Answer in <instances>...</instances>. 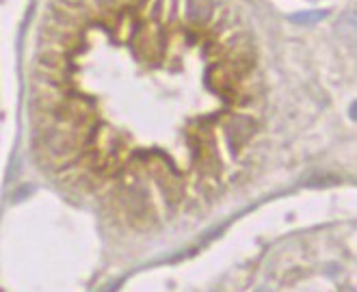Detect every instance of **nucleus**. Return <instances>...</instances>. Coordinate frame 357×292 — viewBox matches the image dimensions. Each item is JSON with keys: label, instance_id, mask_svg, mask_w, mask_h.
Instances as JSON below:
<instances>
[{"label": "nucleus", "instance_id": "1", "mask_svg": "<svg viewBox=\"0 0 357 292\" xmlns=\"http://www.w3.org/2000/svg\"><path fill=\"white\" fill-rule=\"evenodd\" d=\"M213 17V0H186V20L188 24L202 26Z\"/></svg>", "mask_w": 357, "mask_h": 292}, {"label": "nucleus", "instance_id": "2", "mask_svg": "<svg viewBox=\"0 0 357 292\" xmlns=\"http://www.w3.org/2000/svg\"><path fill=\"white\" fill-rule=\"evenodd\" d=\"M335 31H338L342 41H347V44H355L357 41V11L344 13L342 20L338 22V26H335Z\"/></svg>", "mask_w": 357, "mask_h": 292}, {"label": "nucleus", "instance_id": "3", "mask_svg": "<svg viewBox=\"0 0 357 292\" xmlns=\"http://www.w3.org/2000/svg\"><path fill=\"white\" fill-rule=\"evenodd\" d=\"M329 15V11L327 9H323V11H307V13H295L290 20L292 22H297V24H317L319 20H323V17H327Z\"/></svg>", "mask_w": 357, "mask_h": 292}]
</instances>
